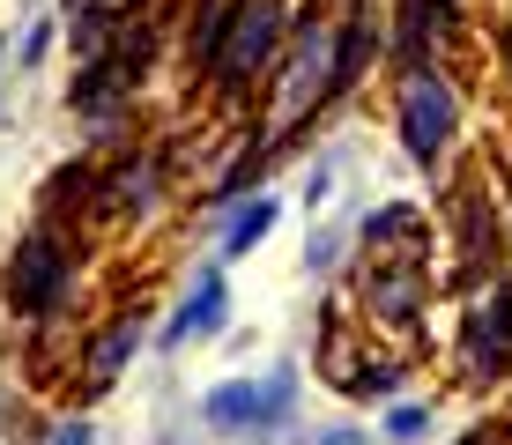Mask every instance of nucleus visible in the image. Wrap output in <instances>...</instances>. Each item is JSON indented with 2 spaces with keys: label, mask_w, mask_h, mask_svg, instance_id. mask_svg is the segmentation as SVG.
I'll return each instance as SVG.
<instances>
[{
  "label": "nucleus",
  "mask_w": 512,
  "mask_h": 445,
  "mask_svg": "<svg viewBox=\"0 0 512 445\" xmlns=\"http://www.w3.org/2000/svg\"><path fill=\"white\" fill-rule=\"evenodd\" d=\"M327 82H334V75H327V30H312L305 52H297V67H290V97H282V112H305Z\"/></svg>",
  "instance_id": "nucleus-7"
},
{
  "label": "nucleus",
  "mask_w": 512,
  "mask_h": 445,
  "mask_svg": "<svg viewBox=\"0 0 512 445\" xmlns=\"http://www.w3.org/2000/svg\"><path fill=\"white\" fill-rule=\"evenodd\" d=\"M290 394H297L290 371H260V379L216 386L201 408H208V423H223V431H253V423H275L282 408H290Z\"/></svg>",
  "instance_id": "nucleus-1"
},
{
  "label": "nucleus",
  "mask_w": 512,
  "mask_h": 445,
  "mask_svg": "<svg viewBox=\"0 0 512 445\" xmlns=\"http://www.w3.org/2000/svg\"><path fill=\"white\" fill-rule=\"evenodd\" d=\"M446 8H453V0H409V8H401V15H409V23H401V52H409V60L423 52V38L446 23Z\"/></svg>",
  "instance_id": "nucleus-8"
},
{
  "label": "nucleus",
  "mask_w": 512,
  "mask_h": 445,
  "mask_svg": "<svg viewBox=\"0 0 512 445\" xmlns=\"http://www.w3.org/2000/svg\"><path fill=\"white\" fill-rule=\"evenodd\" d=\"M275 30H282V0H245V8H238V38H231V52H223V82L253 75V67L268 60Z\"/></svg>",
  "instance_id": "nucleus-3"
},
{
  "label": "nucleus",
  "mask_w": 512,
  "mask_h": 445,
  "mask_svg": "<svg viewBox=\"0 0 512 445\" xmlns=\"http://www.w3.org/2000/svg\"><path fill=\"white\" fill-rule=\"evenodd\" d=\"M260 230H275V201H253V208H238V216H231V238H223V253H245V245H253Z\"/></svg>",
  "instance_id": "nucleus-9"
},
{
  "label": "nucleus",
  "mask_w": 512,
  "mask_h": 445,
  "mask_svg": "<svg viewBox=\"0 0 512 445\" xmlns=\"http://www.w3.org/2000/svg\"><path fill=\"white\" fill-rule=\"evenodd\" d=\"M52 445H90V431H82V423H60V438Z\"/></svg>",
  "instance_id": "nucleus-12"
},
{
  "label": "nucleus",
  "mask_w": 512,
  "mask_h": 445,
  "mask_svg": "<svg viewBox=\"0 0 512 445\" xmlns=\"http://www.w3.org/2000/svg\"><path fill=\"white\" fill-rule=\"evenodd\" d=\"M423 431V408H386V438H416Z\"/></svg>",
  "instance_id": "nucleus-11"
},
{
  "label": "nucleus",
  "mask_w": 512,
  "mask_h": 445,
  "mask_svg": "<svg viewBox=\"0 0 512 445\" xmlns=\"http://www.w3.org/2000/svg\"><path fill=\"white\" fill-rule=\"evenodd\" d=\"M223 312H231V290H223V275H201V282H193V297H186V312L171 319V327L156 334V342H164V349H179L186 334H208V327H223Z\"/></svg>",
  "instance_id": "nucleus-5"
},
{
  "label": "nucleus",
  "mask_w": 512,
  "mask_h": 445,
  "mask_svg": "<svg viewBox=\"0 0 512 445\" xmlns=\"http://www.w3.org/2000/svg\"><path fill=\"white\" fill-rule=\"evenodd\" d=\"M401 134H409L416 164H438V149H446V134H453V89L416 75L409 89H401Z\"/></svg>",
  "instance_id": "nucleus-2"
},
{
  "label": "nucleus",
  "mask_w": 512,
  "mask_h": 445,
  "mask_svg": "<svg viewBox=\"0 0 512 445\" xmlns=\"http://www.w3.org/2000/svg\"><path fill=\"white\" fill-rule=\"evenodd\" d=\"M8 290H15V305H23V312H52V305H60V290H67L60 253H52L45 238H30L23 260H15V275H8Z\"/></svg>",
  "instance_id": "nucleus-4"
},
{
  "label": "nucleus",
  "mask_w": 512,
  "mask_h": 445,
  "mask_svg": "<svg viewBox=\"0 0 512 445\" xmlns=\"http://www.w3.org/2000/svg\"><path fill=\"white\" fill-rule=\"evenodd\" d=\"M505 349H512V290H498V305L468 319V356H475V371H498Z\"/></svg>",
  "instance_id": "nucleus-6"
},
{
  "label": "nucleus",
  "mask_w": 512,
  "mask_h": 445,
  "mask_svg": "<svg viewBox=\"0 0 512 445\" xmlns=\"http://www.w3.org/2000/svg\"><path fill=\"white\" fill-rule=\"evenodd\" d=\"M127 349H134V319H127V327H112V334H104V342H97L90 371H97V379H112V371L127 364Z\"/></svg>",
  "instance_id": "nucleus-10"
}]
</instances>
